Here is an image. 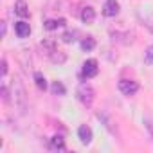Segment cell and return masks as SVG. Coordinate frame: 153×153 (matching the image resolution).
<instances>
[{"label": "cell", "instance_id": "6da1fadb", "mask_svg": "<svg viewBox=\"0 0 153 153\" xmlns=\"http://www.w3.org/2000/svg\"><path fill=\"white\" fill-rule=\"evenodd\" d=\"M76 96H78V99H79L85 106H90L92 101H94L96 92H94L92 85H88V83H81V85L78 87V90H76Z\"/></svg>", "mask_w": 153, "mask_h": 153}, {"label": "cell", "instance_id": "7a4b0ae2", "mask_svg": "<svg viewBox=\"0 0 153 153\" xmlns=\"http://www.w3.org/2000/svg\"><path fill=\"white\" fill-rule=\"evenodd\" d=\"M97 72H99V63H97V59L90 58V59H87V61L83 63L81 76H83L85 79H90V78H94V76H97Z\"/></svg>", "mask_w": 153, "mask_h": 153}, {"label": "cell", "instance_id": "3957f363", "mask_svg": "<svg viewBox=\"0 0 153 153\" xmlns=\"http://www.w3.org/2000/svg\"><path fill=\"white\" fill-rule=\"evenodd\" d=\"M119 90L124 96H133V94L139 92V83L133 81V79H121L119 81Z\"/></svg>", "mask_w": 153, "mask_h": 153}, {"label": "cell", "instance_id": "277c9868", "mask_svg": "<svg viewBox=\"0 0 153 153\" xmlns=\"http://www.w3.org/2000/svg\"><path fill=\"white\" fill-rule=\"evenodd\" d=\"M133 38H135V34H133L131 31H126V33L114 31V33H112V40H114V42H119V43H123V45H131V43H133Z\"/></svg>", "mask_w": 153, "mask_h": 153}, {"label": "cell", "instance_id": "5b68a950", "mask_svg": "<svg viewBox=\"0 0 153 153\" xmlns=\"http://www.w3.org/2000/svg\"><path fill=\"white\" fill-rule=\"evenodd\" d=\"M13 88H15V101L18 103V106H20V108H24V106H25V90H24L22 83H20L18 79H15Z\"/></svg>", "mask_w": 153, "mask_h": 153}, {"label": "cell", "instance_id": "8992f818", "mask_svg": "<svg viewBox=\"0 0 153 153\" xmlns=\"http://www.w3.org/2000/svg\"><path fill=\"white\" fill-rule=\"evenodd\" d=\"M103 15L108 16V18L119 15V2H117V0H106L105 6H103Z\"/></svg>", "mask_w": 153, "mask_h": 153}, {"label": "cell", "instance_id": "52a82bcc", "mask_svg": "<svg viewBox=\"0 0 153 153\" xmlns=\"http://www.w3.org/2000/svg\"><path fill=\"white\" fill-rule=\"evenodd\" d=\"M78 137H79V140L83 142V144H90L92 142V130L87 126V124H81L79 128H78Z\"/></svg>", "mask_w": 153, "mask_h": 153}, {"label": "cell", "instance_id": "ba28073f", "mask_svg": "<svg viewBox=\"0 0 153 153\" xmlns=\"http://www.w3.org/2000/svg\"><path fill=\"white\" fill-rule=\"evenodd\" d=\"M15 33L18 38H27L31 34V25L27 22H16L15 24Z\"/></svg>", "mask_w": 153, "mask_h": 153}, {"label": "cell", "instance_id": "9c48e42d", "mask_svg": "<svg viewBox=\"0 0 153 153\" xmlns=\"http://www.w3.org/2000/svg\"><path fill=\"white\" fill-rule=\"evenodd\" d=\"M15 15H18L20 18H27L29 16V7L25 0H16L15 4Z\"/></svg>", "mask_w": 153, "mask_h": 153}, {"label": "cell", "instance_id": "30bf717a", "mask_svg": "<svg viewBox=\"0 0 153 153\" xmlns=\"http://www.w3.org/2000/svg\"><path fill=\"white\" fill-rule=\"evenodd\" d=\"M81 20H83L85 24H92V22L96 20V9L90 7V6L83 7V9H81Z\"/></svg>", "mask_w": 153, "mask_h": 153}, {"label": "cell", "instance_id": "8fae6325", "mask_svg": "<svg viewBox=\"0 0 153 153\" xmlns=\"http://www.w3.org/2000/svg\"><path fill=\"white\" fill-rule=\"evenodd\" d=\"M67 22H65V18H56V20H45L43 22V27L47 29V31H54V29H58V27H63Z\"/></svg>", "mask_w": 153, "mask_h": 153}, {"label": "cell", "instance_id": "7c38bea8", "mask_svg": "<svg viewBox=\"0 0 153 153\" xmlns=\"http://www.w3.org/2000/svg\"><path fill=\"white\" fill-rule=\"evenodd\" d=\"M49 148H51V149H59V151H63V149H65V139H63V135H54V137L51 139Z\"/></svg>", "mask_w": 153, "mask_h": 153}, {"label": "cell", "instance_id": "4fadbf2b", "mask_svg": "<svg viewBox=\"0 0 153 153\" xmlns=\"http://www.w3.org/2000/svg\"><path fill=\"white\" fill-rule=\"evenodd\" d=\"M49 58H51V61H52V63H56V65H63V63L67 61V54H65V52H61V51H58V49H56Z\"/></svg>", "mask_w": 153, "mask_h": 153}, {"label": "cell", "instance_id": "5bb4252c", "mask_svg": "<svg viewBox=\"0 0 153 153\" xmlns=\"http://www.w3.org/2000/svg\"><path fill=\"white\" fill-rule=\"evenodd\" d=\"M81 49L87 51V52L94 51V49H96V40H94V36H87V38H83V40H81Z\"/></svg>", "mask_w": 153, "mask_h": 153}, {"label": "cell", "instance_id": "9a60e30c", "mask_svg": "<svg viewBox=\"0 0 153 153\" xmlns=\"http://www.w3.org/2000/svg\"><path fill=\"white\" fill-rule=\"evenodd\" d=\"M51 90H52L54 96H65V94H67V88H65V85H63L61 81H52Z\"/></svg>", "mask_w": 153, "mask_h": 153}, {"label": "cell", "instance_id": "2e32d148", "mask_svg": "<svg viewBox=\"0 0 153 153\" xmlns=\"http://www.w3.org/2000/svg\"><path fill=\"white\" fill-rule=\"evenodd\" d=\"M139 18H140V22L153 33V13H139Z\"/></svg>", "mask_w": 153, "mask_h": 153}, {"label": "cell", "instance_id": "e0dca14e", "mask_svg": "<svg viewBox=\"0 0 153 153\" xmlns=\"http://www.w3.org/2000/svg\"><path fill=\"white\" fill-rule=\"evenodd\" d=\"M40 47H42V51H43L45 54H49V56L56 51V43H54L52 40H43V42L40 43Z\"/></svg>", "mask_w": 153, "mask_h": 153}, {"label": "cell", "instance_id": "ac0fdd59", "mask_svg": "<svg viewBox=\"0 0 153 153\" xmlns=\"http://www.w3.org/2000/svg\"><path fill=\"white\" fill-rule=\"evenodd\" d=\"M34 83L40 90H45L47 88V79H45V76L42 72H34Z\"/></svg>", "mask_w": 153, "mask_h": 153}, {"label": "cell", "instance_id": "d6986e66", "mask_svg": "<svg viewBox=\"0 0 153 153\" xmlns=\"http://www.w3.org/2000/svg\"><path fill=\"white\" fill-rule=\"evenodd\" d=\"M76 36H78V31H65L61 34V40H63V43H72V42H76Z\"/></svg>", "mask_w": 153, "mask_h": 153}, {"label": "cell", "instance_id": "ffe728a7", "mask_svg": "<svg viewBox=\"0 0 153 153\" xmlns=\"http://www.w3.org/2000/svg\"><path fill=\"white\" fill-rule=\"evenodd\" d=\"M144 61H146V65H153V45L148 47V51L144 54Z\"/></svg>", "mask_w": 153, "mask_h": 153}, {"label": "cell", "instance_id": "44dd1931", "mask_svg": "<svg viewBox=\"0 0 153 153\" xmlns=\"http://www.w3.org/2000/svg\"><path fill=\"white\" fill-rule=\"evenodd\" d=\"M0 94H2V99L7 103L9 101V90H7V87L6 85H2V88H0Z\"/></svg>", "mask_w": 153, "mask_h": 153}, {"label": "cell", "instance_id": "7402d4cb", "mask_svg": "<svg viewBox=\"0 0 153 153\" xmlns=\"http://www.w3.org/2000/svg\"><path fill=\"white\" fill-rule=\"evenodd\" d=\"M7 74V61H6V58L2 59V76H6Z\"/></svg>", "mask_w": 153, "mask_h": 153}, {"label": "cell", "instance_id": "603a6c76", "mask_svg": "<svg viewBox=\"0 0 153 153\" xmlns=\"http://www.w3.org/2000/svg\"><path fill=\"white\" fill-rule=\"evenodd\" d=\"M2 38H6V22H2Z\"/></svg>", "mask_w": 153, "mask_h": 153}]
</instances>
